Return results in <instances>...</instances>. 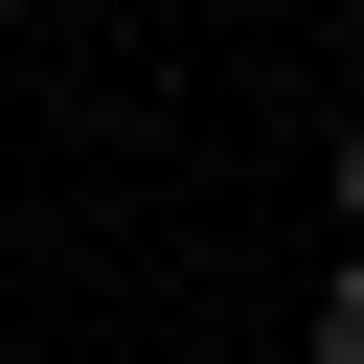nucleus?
<instances>
[{
    "instance_id": "2",
    "label": "nucleus",
    "mask_w": 364,
    "mask_h": 364,
    "mask_svg": "<svg viewBox=\"0 0 364 364\" xmlns=\"http://www.w3.org/2000/svg\"><path fill=\"white\" fill-rule=\"evenodd\" d=\"M318 182H341V250H364V136H341V159H318Z\"/></svg>"
},
{
    "instance_id": "1",
    "label": "nucleus",
    "mask_w": 364,
    "mask_h": 364,
    "mask_svg": "<svg viewBox=\"0 0 364 364\" xmlns=\"http://www.w3.org/2000/svg\"><path fill=\"white\" fill-rule=\"evenodd\" d=\"M318 364H364V250H341V296H318Z\"/></svg>"
}]
</instances>
